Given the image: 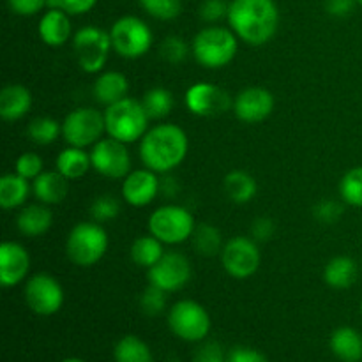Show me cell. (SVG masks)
Here are the masks:
<instances>
[{"mask_svg":"<svg viewBox=\"0 0 362 362\" xmlns=\"http://www.w3.org/2000/svg\"><path fill=\"white\" fill-rule=\"evenodd\" d=\"M120 212V204L117 198H113L112 194H101V197L95 198L90 205V216L94 221L98 223H106L112 221L119 216Z\"/></svg>","mask_w":362,"mask_h":362,"instance_id":"cell-37","label":"cell"},{"mask_svg":"<svg viewBox=\"0 0 362 362\" xmlns=\"http://www.w3.org/2000/svg\"><path fill=\"white\" fill-rule=\"evenodd\" d=\"M92 170L106 179H126L131 172V156L127 144L115 138H101L90 151Z\"/></svg>","mask_w":362,"mask_h":362,"instance_id":"cell-13","label":"cell"},{"mask_svg":"<svg viewBox=\"0 0 362 362\" xmlns=\"http://www.w3.org/2000/svg\"><path fill=\"white\" fill-rule=\"evenodd\" d=\"M226 20L240 41L264 46L278 32L279 9L274 0H232Z\"/></svg>","mask_w":362,"mask_h":362,"instance_id":"cell-1","label":"cell"},{"mask_svg":"<svg viewBox=\"0 0 362 362\" xmlns=\"http://www.w3.org/2000/svg\"><path fill=\"white\" fill-rule=\"evenodd\" d=\"M186 106L197 117H219L233 108V99L225 88L198 81L186 90Z\"/></svg>","mask_w":362,"mask_h":362,"instance_id":"cell-15","label":"cell"},{"mask_svg":"<svg viewBox=\"0 0 362 362\" xmlns=\"http://www.w3.org/2000/svg\"><path fill=\"white\" fill-rule=\"evenodd\" d=\"M191 48L179 35H168L159 45V55L168 64H180L187 59Z\"/></svg>","mask_w":362,"mask_h":362,"instance_id":"cell-36","label":"cell"},{"mask_svg":"<svg viewBox=\"0 0 362 362\" xmlns=\"http://www.w3.org/2000/svg\"><path fill=\"white\" fill-rule=\"evenodd\" d=\"M361 317H362V300H361Z\"/></svg>","mask_w":362,"mask_h":362,"instance_id":"cell-50","label":"cell"},{"mask_svg":"<svg viewBox=\"0 0 362 362\" xmlns=\"http://www.w3.org/2000/svg\"><path fill=\"white\" fill-rule=\"evenodd\" d=\"M228 362H269L264 354L247 346H237L228 354Z\"/></svg>","mask_w":362,"mask_h":362,"instance_id":"cell-45","label":"cell"},{"mask_svg":"<svg viewBox=\"0 0 362 362\" xmlns=\"http://www.w3.org/2000/svg\"><path fill=\"white\" fill-rule=\"evenodd\" d=\"M122 198L131 207H145L152 204L161 193V180L158 173L148 168L131 170L129 175L122 179Z\"/></svg>","mask_w":362,"mask_h":362,"instance_id":"cell-17","label":"cell"},{"mask_svg":"<svg viewBox=\"0 0 362 362\" xmlns=\"http://www.w3.org/2000/svg\"><path fill=\"white\" fill-rule=\"evenodd\" d=\"M274 95L262 87H247L233 98V113L244 124H260L274 112Z\"/></svg>","mask_w":362,"mask_h":362,"instance_id":"cell-16","label":"cell"},{"mask_svg":"<svg viewBox=\"0 0 362 362\" xmlns=\"http://www.w3.org/2000/svg\"><path fill=\"white\" fill-rule=\"evenodd\" d=\"M239 37L232 28L209 25L202 28L191 42V53L194 60L205 69H221L226 67L237 55Z\"/></svg>","mask_w":362,"mask_h":362,"instance_id":"cell-3","label":"cell"},{"mask_svg":"<svg viewBox=\"0 0 362 362\" xmlns=\"http://www.w3.org/2000/svg\"><path fill=\"white\" fill-rule=\"evenodd\" d=\"M108 233L98 221H81L71 228L66 239V255L78 267H92L108 251Z\"/></svg>","mask_w":362,"mask_h":362,"instance_id":"cell-4","label":"cell"},{"mask_svg":"<svg viewBox=\"0 0 362 362\" xmlns=\"http://www.w3.org/2000/svg\"><path fill=\"white\" fill-rule=\"evenodd\" d=\"M62 362H87L83 359H78V357H69V359H64Z\"/></svg>","mask_w":362,"mask_h":362,"instance_id":"cell-48","label":"cell"},{"mask_svg":"<svg viewBox=\"0 0 362 362\" xmlns=\"http://www.w3.org/2000/svg\"><path fill=\"white\" fill-rule=\"evenodd\" d=\"M193 362H228V357L225 356L219 343L211 341L198 349Z\"/></svg>","mask_w":362,"mask_h":362,"instance_id":"cell-44","label":"cell"},{"mask_svg":"<svg viewBox=\"0 0 362 362\" xmlns=\"http://www.w3.org/2000/svg\"><path fill=\"white\" fill-rule=\"evenodd\" d=\"M276 233V225L271 218H257L251 223V237H253L257 243H265V240H271Z\"/></svg>","mask_w":362,"mask_h":362,"instance_id":"cell-43","label":"cell"},{"mask_svg":"<svg viewBox=\"0 0 362 362\" xmlns=\"http://www.w3.org/2000/svg\"><path fill=\"white\" fill-rule=\"evenodd\" d=\"M60 2L66 13H69L71 16H78V14H85L94 9L98 0H60Z\"/></svg>","mask_w":362,"mask_h":362,"instance_id":"cell-47","label":"cell"},{"mask_svg":"<svg viewBox=\"0 0 362 362\" xmlns=\"http://www.w3.org/2000/svg\"><path fill=\"white\" fill-rule=\"evenodd\" d=\"M339 194L346 205L362 207V166H354L339 180Z\"/></svg>","mask_w":362,"mask_h":362,"instance_id":"cell-34","label":"cell"},{"mask_svg":"<svg viewBox=\"0 0 362 362\" xmlns=\"http://www.w3.org/2000/svg\"><path fill=\"white\" fill-rule=\"evenodd\" d=\"M16 173L18 175L25 177L27 180H34L45 172V161L39 154L35 152H23L20 158L16 159Z\"/></svg>","mask_w":362,"mask_h":362,"instance_id":"cell-39","label":"cell"},{"mask_svg":"<svg viewBox=\"0 0 362 362\" xmlns=\"http://www.w3.org/2000/svg\"><path fill=\"white\" fill-rule=\"evenodd\" d=\"M166 293L168 292L158 288V286L148 285L140 297L141 311H144L145 315H148V317L161 315L166 308Z\"/></svg>","mask_w":362,"mask_h":362,"instance_id":"cell-38","label":"cell"},{"mask_svg":"<svg viewBox=\"0 0 362 362\" xmlns=\"http://www.w3.org/2000/svg\"><path fill=\"white\" fill-rule=\"evenodd\" d=\"M71 14L62 9H48L41 16L37 25V34L45 45L52 48L64 46L73 35V23Z\"/></svg>","mask_w":362,"mask_h":362,"instance_id":"cell-19","label":"cell"},{"mask_svg":"<svg viewBox=\"0 0 362 362\" xmlns=\"http://www.w3.org/2000/svg\"><path fill=\"white\" fill-rule=\"evenodd\" d=\"M129 92V80L126 74L119 73V71H105L95 78L94 85H92V94L99 105L110 106L113 103L122 101L127 98Z\"/></svg>","mask_w":362,"mask_h":362,"instance_id":"cell-21","label":"cell"},{"mask_svg":"<svg viewBox=\"0 0 362 362\" xmlns=\"http://www.w3.org/2000/svg\"><path fill=\"white\" fill-rule=\"evenodd\" d=\"M32 108V92L20 83H11L0 90V117L6 122L23 119Z\"/></svg>","mask_w":362,"mask_h":362,"instance_id":"cell-20","label":"cell"},{"mask_svg":"<svg viewBox=\"0 0 362 362\" xmlns=\"http://www.w3.org/2000/svg\"><path fill=\"white\" fill-rule=\"evenodd\" d=\"M313 216L317 221L324 223V225H332L343 216V205L334 200H322L320 204L315 205Z\"/></svg>","mask_w":362,"mask_h":362,"instance_id":"cell-41","label":"cell"},{"mask_svg":"<svg viewBox=\"0 0 362 362\" xmlns=\"http://www.w3.org/2000/svg\"><path fill=\"white\" fill-rule=\"evenodd\" d=\"M191 244H193V250L200 257L207 258L221 255L223 246H225L221 232L214 225H209V223H198L193 235H191Z\"/></svg>","mask_w":362,"mask_h":362,"instance_id":"cell-30","label":"cell"},{"mask_svg":"<svg viewBox=\"0 0 362 362\" xmlns=\"http://www.w3.org/2000/svg\"><path fill=\"white\" fill-rule=\"evenodd\" d=\"M359 278L357 262L350 257H334L324 269V281L334 290H346L356 285Z\"/></svg>","mask_w":362,"mask_h":362,"instance_id":"cell-24","label":"cell"},{"mask_svg":"<svg viewBox=\"0 0 362 362\" xmlns=\"http://www.w3.org/2000/svg\"><path fill=\"white\" fill-rule=\"evenodd\" d=\"M193 269L186 255L179 251H165L161 260L147 271L148 285H154L165 292H179L191 281Z\"/></svg>","mask_w":362,"mask_h":362,"instance_id":"cell-14","label":"cell"},{"mask_svg":"<svg viewBox=\"0 0 362 362\" xmlns=\"http://www.w3.org/2000/svg\"><path fill=\"white\" fill-rule=\"evenodd\" d=\"M110 37H112L113 49L122 59L129 60L147 55L154 42L151 27L141 18L133 16V14L119 18L110 28Z\"/></svg>","mask_w":362,"mask_h":362,"instance_id":"cell-7","label":"cell"},{"mask_svg":"<svg viewBox=\"0 0 362 362\" xmlns=\"http://www.w3.org/2000/svg\"><path fill=\"white\" fill-rule=\"evenodd\" d=\"M228 9L230 4L226 0H204L200 4L198 14H200V18L205 23L216 25L218 21L228 18Z\"/></svg>","mask_w":362,"mask_h":362,"instance_id":"cell-40","label":"cell"},{"mask_svg":"<svg viewBox=\"0 0 362 362\" xmlns=\"http://www.w3.org/2000/svg\"><path fill=\"white\" fill-rule=\"evenodd\" d=\"M30 194V184L25 177L14 173H6L0 179V205L4 211H13L23 207Z\"/></svg>","mask_w":362,"mask_h":362,"instance_id":"cell-28","label":"cell"},{"mask_svg":"<svg viewBox=\"0 0 362 362\" xmlns=\"http://www.w3.org/2000/svg\"><path fill=\"white\" fill-rule=\"evenodd\" d=\"M147 14L159 21H172L182 13V0H138Z\"/></svg>","mask_w":362,"mask_h":362,"instance_id":"cell-35","label":"cell"},{"mask_svg":"<svg viewBox=\"0 0 362 362\" xmlns=\"http://www.w3.org/2000/svg\"><path fill=\"white\" fill-rule=\"evenodd\" d=\"M221 265L226 274L235 279H247L260 269L262 255L253 237H232L221 251Z\"/></svg>","mask_w":362,"mask_h":362,"instance_id":"cell-11","label":"cell"},{"mask_svg":"<svg viewBox=\"0 0 362 362\" xmlns=\"http://www.w3.org/2000/svg\"><path fill=\"white\" fill-rule=\"evenodd\" d=\"M141 105H144L148 119L161 120L172 113L175 101H173V94L168 88L154 87L145 92L144 99H141Z\"/></svg>","mask_w":362,"mask_h":362,"instance_id":"cell-32","label":"cell"},{"mask_svg":"<svg viewBox=\"0 0 362 362\" xmlns=\"http://www.w3.org/2000/svg\"><path fill=\"white\" fill-rule=\"evenodd\" d=\"M223 187H225L226 197L233 204L239 205L253 200L258 191V184L255 177L250 175L247 172H243V170H232L230 173H226V177L223 179Z\"/></svg>","mask_w":362,"mask_h":362,"instance_id":"cell-27","label":"cell"},{"mask_svg":"<svg viewBox=\"0 0 362 362\" xmlns=\"http://www.w3.org/2000/svg\"><path fill=\"white\" fill-rule=\"evenodd\" d=\"M106 133L105 113L99 110L76 108L67 113L62 122V138L71 147L87 148L95 145Z\"/></svg>","mask_w":362,"mask_h":362,"instance_id":"cell-10","label":"cell"},{"mask_svg":"<svg viewBox=\"0 0 362 362\" xmlns=\"http://www.w3.org/2000/svg\"><path fill=\"white\" fill-rule=\"evenodd\" d=\"M23 297L28 310L41 317H52V315L59 313L62 308L64 288L59 279L53 278L52 274L39 272L27 279Z\"/></svg>","mask_w":362,"mask_h":362,"instance_id":"cell-12","label":"cell"},{"mask_svg":"<svg viewBox=\"0 0 362 362\" xmlns=\"http://www.w3.org/2000/svg\"><path fill=\"white\" fill-rule=\"evenodd\" d=\"M113 359L115 362H156L147 343L133 334L124 336L117 341Z\"/></svg>","mask_w":362,"mask_h":362,"instance_id":"cell-31","label":"cell"},{"mask_svg":"<svg viewBox=\"0 0 362 362\" xmlns=\"http://www.w3.org/2000/svg\"><path fill=\"white\" fill-rule=\"evenodd\" d=\"M73 48L81 71L95 74L101 73L103 67L108 62L113 45L110 32L94 25H87L73 35Z\"/></svg>","mask_w":362,"mask_h":362,"instance_id":"cell-8","label":"cell"},{"mask_svg":"<svg viewBox=\"0 0 362 362\" xmlns=\"http://www.w3.org/2000/svg\"><path fill=\"white\" fill-rule=\"evenodd\" d=\"M357 4H359V6L362 7V0H357Z\"/></svg>","mask_w":362,"mask_h":362,"instance_id":"cell-49","label":"cell"},{"mask_svg":"<svg viewBox=\"0 0 362 362\" xmlns=\"http://www.w3.org/2000/svg\"><path fill=\"white\" fill-rule=\"evenodd\" d=\"M53 212L45 204L23 205L16 218L18 232L25 237H41L52 228Z\"/></svg>","mask_w":362,"mask_h":362,"instance_id":"cell-22","label":"cell"},{"mask_svg":"<svg viewBox=\"0 0 362 362\" xmlns=\"http://www.w3.org/2000/svg\"><path fill=\"white\" fill-rule=\"evenodd\" d=\"M27 134L35 145H49L59 138V134H62V124L52 117H37L30 120Z\"/></svg>","mask_w":362,"mask_h":362,"instance_id":"cell-33","label":"cell"},{"mask_svg":"<svg viewBox=\"0 0 362 362\" xmlns=\"http://www.w3.org/2000/svg\"><path fill=\"white\" fill-rule=\"evenodd\" d=\"M187 151V134L177 124H158L140 140L141 163L156 173H168L182 165Z\"/></svg>","mask_w":362,"mask_h":362,"instance_id":"cell-2","label":"cell"},{"mask_svg":"<svg viewBox=\"0 0 362 362\" xmlns=\"http://www.w3.org/2000/svg\"><path fill=\"white\" fill-rule=\"evenodd\" d=\"M194 228L197 221L193 214L182 205H163L156 209L148 218V233L168 246L186 243L187 239H191Z\"/></svg>","mask_w":362,"mask_h":362,"instance_id":"cell-6","label":"cell"},{"mask_svg":"<svg viewBox=\"0 0 362 362\" xmlns=\"http://www.w3.org/2000/svg\"><path fill=\"white\" fill-rule=\"evenodd\" d=\"M30 272V255L14 240H6L0 246V285L13 288L27 279Z\"/></svg>","mask_w":362,"mask_h":362,"instance_id":"cell-18","label":"cell"},{"mask_svg":"<svg viewBox=\"0 0 362 362\" xmlns=\"http://www.w3.org/2000/svg\"><path fill=\"white\" fill-rule=\"evenodd\" d=\"M332 354L343 362H359L362 361V336L354 327H338L331 334Z\"/></svg>","mask_w":362,"mask_h":362,"instance_id":"cell-25","label":"cell"},{"mask_svg":"<svg viewBox=\"0 0 362 362\" xmlns=\"http://www.w3.org/2000/svg\"><path fill=\"white\" fill-rule=\"evenodd\" d=\"M211 317L200 303L191 299L179 300L170 308L168 327L177 338L189 343L204 341L211 332Z\"/></svg>","mask_w":362,"mask_h":362,"instance_id":"cell-9","label":"cell"},{"mask_svg":"<svg viewBox=\"0 0 362 362\" xmlns=\"http://www.w3.org/2000/svg\"><path fill=\"white\" fill-rule=\"evenodd\" d=\"M357 0H325V11L334 18H346L356 9Z\"/></svg>","mask_w":362,"mask_h":362,"instance_id":"cell-46","label":"cell"},{"mask_svg":"<svg viewBox=\"0 0 362 362\" xmlns=\"http://www.w3.org/2000/svg\"><path fill=\"white\" fill-rule=\"evenodd\" d=\"M165 244L159 239H156L152 233L148 235H141L138 239L133 240L131 244V260H133L134 265L141 269H151L152 265L158 264L161 260V257L165 255Z\"/></svg>","mask_w":362,"mask_h":362,"instance_id":"cell-29","label":"cell"},{"mask_svg":"<svg viewBox=\"0 0 362 362\" xmlns=\"http://www.w3.org/2000/svg\"><path fill=\"white\" fill-rule=\"evenodd\" d=\"M7 6L18 16H34L48 6V0H7Z\"/></svg>","mask_w":362,"mask_h":362,"instance_id":"cell-42","label":"cell"},{"mask_svg":"<svg viewBox=\"0 0 362 362\" xmlns=\"http://www.w3.org/2000/svg\"><path fill=\"white\" fill-rule=\"evenodd\" d=\"M35 198L45 205H55L66 200L69 193V179L62 175L59 170L53 172H42L32 184Z\"/></svg>","mask_w":362,"mask_h":362,"instance_id":"cell-23","label":"cell"},{"mask_svg":"<svg viewBox=\"0 0 362 362\" xmlns=\"http://www.w3.org/2000/svg\"><path fill=\"white\" fill-rule=\"evenodd\" d=\"M148 120L151 119L141 101L133 98H124L122 101L113 103L105 110L106 133L122 144L141 140L148 131Z\"/></svg>","mask_w":362,"mask_h":362,"instance_id":"cell-5","label":"cell"},{"mask_svg":"<svg viewBox=\"0 0 362 362\" xmlns=\"http://www.w3.org/2000/svg\"><path fill=\"white\" fill-rule=\"evenodd\" d=\"M55 165L57 170H59L66 179H81V177L87 175L88 170L92 168L90 152H85V148L67 145V148H64V151L57 156Z\"/></svg>","mask_w":362,"mask_h":362,"instance_id":"cell-26","label":"cell"}]
</instances>
